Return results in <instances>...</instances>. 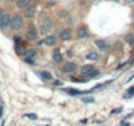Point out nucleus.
Masks as SVG:
<instances>
[{"instance_id":"obj_20","label":"nucleus","mask_w":134,"mask_h":126,"mask_svg":"<svg viewBox=\"0 0 134 126\" xmlns=\"http://www.w3.org/2000/svg\"><path fill=\"white\" fill-rule=\"evenodd\" d=\"M36 50H26V53H25V58H29V59H33L34 56H36Z\"/></svg>"},{"instance_id":"obj_24","label":"nucleus","mask_w":134,"mask_h":126,"mask_svg":"<svg viewBox=\"0 0 134 126\" xmlns=\"http://www.w3.org/2000/svg\"><path fill=\"white\" fill-rule=\"evenodd\" d=\"M122 112V108L120 106V108H116V109H113L112 112H110V114H117V113H121Z\"/></svg>"},{"instance_id":"obj_16","label":"nucleus","mask_w":134,"mask_h":126,"mask_svg":"<svg viewBox=\"0 0 134 126\" xmlns=\"http://www.w3.org/2000/svg\"><path fill=\"white\" fill-rule=\"evenodd\" d=\"M86 58H87V59H90V60H96V59L99 58V54H97V53H95V51H90V53H87V54H86Z\"/></svg>"},{"instance_id":"obj_22","label":"nucleus","mask_w":134,"mask_h":126,"mask_svg":"<svg viewBox=\"0 0 134 126\" xmlns=\"http://www.w3.org/2000/svg\"><path fill=\"white\" fill-rule=\"evenodd\" d=\"M25 117L29 119H37V114H34V113H28V114H25Z\"/></svg>"},{"instance_id":"obj_26","label":"nucleus","mask_w":134,"mask_h":126,"mask_svg":"<svg viewBox=\"0 0 134 126\" xmlns=\"http://www.w3.org/2000/svg\"><path fill=\"white\" fill-rule=\"evenodd\" d=\"M120 125H121V126H130V123H129V122H126L125 119H122V121L120 122Z\"/></svg>"},{"instance_id":"obj_17","label":"nucleus","mask_w":134,"mask_h":126,"mask_svg":"<svg viewBox=\"0 0 134 126\" xmlns=\"http://www.w3.org/2000/svg\"><path fill=\"white\" fill-rule=\"evenodd\" d=\"M134 96V85H131L127 91H126V93L122 96V99H130V97H133Z\"/></svg>"},{"instance_id":"obj_21","label":"nucleus","mask_w":134,"mask_h":126,"mask_svg":"<svg viewBox=\"0 0 134 126\" xmlns=\"http://www.w3.org/2000/svg\"><path fill=\"white\" fill-rule=\"evenodd\" d=\"M97 76H100V71H99V70H93V71L88 75V79H93V78H97Z\"/></svg>"},{"instance_id":"obj_28","label":"nucleus","mask_w":134,"mask_h":126,"mask_svg":"<svg viewBox=\"0 0 134 126\" xmlns=\"http://www.w3.org/2000/svg\"><path fill=\"white\" fill-rule=\"evenodd\" d=\"M3 15H4V11H3L2 8H0V19H2V16H3Z\"/></svg>"},{"instance_id":"obj_13","label":"nucleus","mask_w":134,"mask_h":126,"mask_svg":"<svg viewBox=\"0 0 134 126\" xmlns=\"http://www.w3.org/2000/svg\"><path fill=\"white\" fill-rule=\"evenodd\" d=\"M43 43H46L47 46L55 45V43H57V38H55V36H47V37L43 39Z\"/></svg>"},{"instance_id":"obj_1","label":"nucleus","mask_w":134,"mask_h":126,"mask_svg":"<svg viewBox=\"0 0 134 126\" xmlns=\"http://www.w3.org/2000/svg\"><path fill=\"white\" fill-rule=\"evenodd\" d=\"M11 28L15 29V30H19L23 28L24 25V21H23V17L20 15H15V16H11Z\"/></svg>"},{"instance_id":"obj_19","label":"nucleus","mask_w":134,"mask_h":126,"mask_svg":"<svg viewBox=\"0 0 134 126\" xmlns=\"http://www.w3.org/2000/svg\"><path fill=\"white\" fill-rule=\"evenodd\" d=\"M125 42L129 43V45H134V34H131V33L126 34L125 36Z\"/></svg>"},{"instance_id":"obj_5","label":"nucleus","mask_w":134,"mask_h":126,"mask_svg":"<svg viewBox=\"0 0 134 126\" xmlns=\"http://www.w3.org/2000/svg\"><path fill=\"white\" fill-rule=\"evenodd\" d=\"M64 92H67L71 96H79V95H87V93H91L92 89H88V91H80V89H75V88H66Z\"/></svg>"},{"instance_id":"obj_7","label":"nucleus","mask_w":134,"mask_h":126,"mask_svg":"<svg viewBox=\"0 0 134 126\" xmlns=\"http://www.w3.org/2000/svg\"><path fill=\"white\" fill-rule=\"evenodd\" d=\"M9 24H11V16L8 13H4L2 19H0V28L5 29L7 26H9Z\"/></svg>"},{"instance_id":"obj_12","label":"nucleus","mask_w":134,"mask_h":126,"mask_svg":"<svg viewBox=\"0 0 134 126\" xmlns=\"http://www.w3.org/2000/svg\"><path fill=\"white\" fill-rule=\"evenodd\" d=\"M93 70H95L93 65H84V66L82 67V70H80V71H82V74H83V75H87V76H88Z\"/></svg>"},{"instance_id":"obj_2","label":"nucleus","mask_w":134,"mask_h":126,"mask_svg":"<svg viewBox=\"0 0 134 126\" xmlns=\"http://www.w3.org/2000/svg\"><path fill=\"white\" fill-rule=\"evenodd\" d=\"M51 26H53L51 20H50L49 17H43V19H42V21H41V28H40V30H41V33H42V34H47V33L50 32Z\"/></svg>"},{"instance_id":"obj_3","label":"nucleus","mask_w":134,"mask_h":126,"mask_svg":"<svg viewBox=\"0 0 134 126\" xmlns=\"http://www.w3.org/2000/svg\"><path fill=\"white\" fill-rule=\"evenodd\" d=\"M76 68H78L76 63H74V62H67V63H64V65H63L62 71H63V72H67V74H72V72L76 71Z\"/></svg>"},{"instance_id":"obj_8","label":"nucleus","mask_w":134,"mask_h":126,"mask_svg":"<svg viewBox=\"0 0 134 126\" xmlns=\"http://www.w3.org/2000/svg\"><path fill=\"white\" fill-rule=\"evenodd\" d=\"M76 36H78L79 38H87V37L90 36L88 29H87L86 26H79L78 30H76Z\"/></svg>"},{"instance_id":"obj_14","label":"nucleus","mask_w":134,"mask_h":126,"mask_svg":"<svg viewBox=\"0 0 134 126\" xmlns=\"http://www.w3.org/2000/svg\"><path fill=\"white\" fill-rule=\"evenodd\" d=\"M38 76L41 79H43V80H51L53 79V75L50 72H47V71H40L38 72Z\"/></svg>"},{"instance_id":"obj_25","label":"nucleus","mask_w":134,"mask_h":126,"mask_svg":"<svg viewBox=\"0 0 134 126\" xmlns=\"http://www.w3.org/2000/svg\"><path fill=\"white\" fill-rule=\"evenodd\" d=\"M25 63H26V65L33 66V65H34V60H33V59H29V58H25Z\"/></svg>"},{"instance_id":"obj_6","label":"nucleus","mask_w":134,"mask_h":126,"mask_svg":"<svg viewBox=\"0 0 134 126\" xmlns=\"http://www.w3.org/2000/svg\"><path fill=\"white\" fill-rule=\"evenodd\" d=\"M59 37H60V39H63V41H69V39L72 37V30H71L70 28H66V29L60 30Z\"/></svg>"},{"instance_id":"obj_9","label":"nucleus","mask_w":134,"mask_h":126,"mask_svg":"<svg viewBox=\"0 0 134 126\" xmlns=\"http://www.w3.org/2000/svg\"><path fill=\"white\" fill-rule=\"evenodd\" d=\"M53 60L55 63H62L63 55H62V53H60L59 49H54V51H53Z\"/></svg>"},{"instance_id":"obj_27","label":"nucleus","mask_w":134,"mask_h":126,"mask_svg":"<svg viewBox=\"0 0 134 126\" xmlns=\"http://www.w3.org/2000/svg\"><path fill=\"white\" fill-rule=\"evenodd\" d=\"M124 66H125V63H121V65H118V66H117V68H122Z\"/></svg>"},{"instance_id":"obj_4","label":"nucleus","mask_w":134,"mask_h":126,"mask_svg":"<svg viewBox=\"0 0 134 126\" xmlns=\"http://www.w3.org/2000/svg\"><path fill=\"white\" fill-rule=\"evenodd\" d=\"M37 29H36V26L33 25V24H30L29 26H28V29H26V38L29 39V41H33V39H36L37 38Z\"/></svg>"},{"instance_id":"obj_11","label":"nucleus","mask_w":134,"mask_h":126,"mask_svg":"<svg viewBox=\"0 0 134 126\" xmlns=\"http://www.w3.org/2000/svg\"><path fill=\"white\" fill-rule=\"evenodd\" d=\"M34 15H36V7H28L25 11H24V16L25 17H28V19H32V17H34Z\"/></svg>"},{"instance_id":"obj_15","label":"nucleus","mask_w":134,"mask_h":126,"mask_svg":"<svg viewBox=\"0 0 134 126\" xmlns=\"http://www.w3.org/2000/svg\"><path fill=\"white\" fill-rule=\"evenodd\" d=\"M29 5H30V0H17L19 8H28Z\"/></svg>"},{"instance_id":"obj_18","label":"nucleus","mask_w":134,"mask_h":126,"mask_svg":"<svg viewBox=\"0 0 134 126\" xmlns=\"http://www.w3.org/2000/svg\"><path fill=\"white\" fill-rule=\"evenodd\" d=\"M16 53H17L19 55H25L26 49H25L23 45H16Z\"/></svg>"},{"instance_id":"obj_29","label":"nucleus","mask_w":134,"mask_h":126,"mask_svg":"<svg viewBox=\"0 0 134 126\" xmlns=\"http://www.w3.org/2000/svg\"><path fill=\"white\" fill-rule=\"evenodd\" d=\"M9 2H17V0H9Z\"/></svg>"},{"instance_id":"obj_10","label":"nucleus","mask_w":134,"mask_h":126,"mask_svg":"<svg viewBox=\"0 0 134 126\" xmlns=\"http://www.w3.org/2000/svg\"><path fill=\"white\" fill-rule=\"evenodd\" d=\"M96 46L101 50V51H109V46H108V43L105 42V41H103V39H96Z\"/></svg>"},{"instance_id":"obj_23","label":"nucleus","mask_w":134,"mask_h":126,"mask_svg":"<svg viewBox=\"0 0 134 126\" xmlns=\"http://www.w3.org/2000/svg\"><path fill=\"white\" fill-rule=\"evenodd\" d=\"M93 101H95L93 97H83V102H86V104H88V102H93Z\"/></svg>"}]
</instances>
